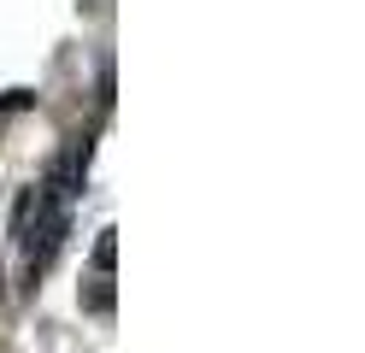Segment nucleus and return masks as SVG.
Instances as JSON below:
<instances>
[{"instance_id": "f257e3e1", "label": "nucleus", "mask_w": 365, "mask_h": 353, "mask_svg": "<svg viewBox=\"0 0 365 353\" xmlns=\"http://www.w3.org/2000/svg\"><path fill=\"white\" fill-rule=\"evenodd\" d=\"M112 259H118V230H101V242H95V271L112 277Z\"/></svg>"}, {"instance_id": "f03ea898", "label": "nucleus", "mask_w": 365, "mask_h": 353, "mask_svg": "<svg viewBox=\"0 0 365 353\" xmlns=\"http://www.w3.org/2000/svg\"><path fill=\"white\" fill-rule=\"evenodd\" d=\"M83 306H88V312H112V277H101L95 289L83 295Z\"/></svg>"}, {"instance_id": "7ed1b4c3", "label": "nucleus", "mask_w": 365, "mask_h": 353, "mask_svg": "<svg viewBox=\"0 0 365 353\" xmlns=\"http://www.w3.org/2000/svg\"><path fill=\"white\" fill-rule=\"evenodd\" d=\"M30 101H36V94H24V88H12L6 101H0V112H18V106H30Z\"/></svg>"}]
</instances>
